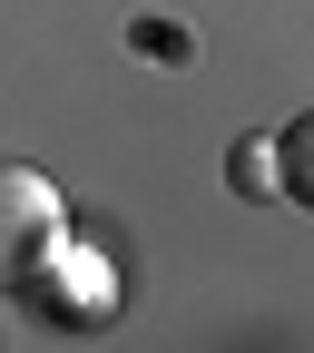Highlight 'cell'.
I'll list each match as a JSON object with an SVG mask.
<instances>
[{"label":"cell","instance_id":"3957f363","mask_svg":"<svg viewBox=\"0 0 314 353\" xmlns=\"http://www.w3.org/2000/svg\"><path fill=\"white\" fill-rule=\"evenodd\" d=\"M226 176H236V187H255V196H285V128H275V138H265V148L226 157Z\"/></svg>","mask_w":314,"mask_h":353},{"label":"cell","instance_id":"7a4b0ae2","mask_svg":"<svg viewBox=\"0 0 314 353\" xmlns=\"http://www.w3.org/2000/svg\"><path fill=\"white\" fill-rule=\"evenodd\" d=\"M20 294H30L50 324H108V314H118V275H108V255L79 245V236H59L50 255H39Z\"/></svg>","mask_w":314,"mask_h":353},{"label":"cell","instance_id":"6da1fadb","mask_svg":"<svg viewBox=\"0 0 314 353\" xmlns=\"http://www.w3.org/2000/svg\"><path fill=\"white\" fill-rule=\"evenodd\" d=\"M59 236H69V196L39 167H10V157H0V294H20L30 265L50 255Z\"/></svg>","mask_w":314,"mask_h":353}]
</instances>
